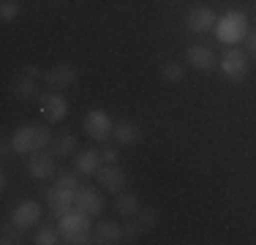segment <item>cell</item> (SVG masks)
Returning a JSON list of instances; mask_svg holds the SVG:
<instances>
[{"mask_svg": "<svg viewBox=\"0 0 256 245\" xmlns=\"http://www.w3.org/2000/svg\"><path fill=\"white\" fill-rule=\"evenodd\" d=\"M46 144H52V136H50L46 128H38V126H22V128H16L14 136H11V150H14L16 156L44 150Z\"/></svg>", "mask_w": 256, "mask_h": 245, "instance_id": "obj_1", "label": "cell"}, {"mask_svg": "<svg viewBox=\"0 0 256 245\" xmlns=\"http://www.w3.org/2000/svg\"><path fill=\"white\" fill-rule=\"evenodd\" d=\"M216 36L224 44H237L240 38L248 36V20L242 11H226L216 24Z\"/></svg>", "mask_w": 256, "mask_h": 245, "instance_id": "obj_2", "label": "cell"}, {"mask_svg": "<svg viewBox=\"0 0 256 245\" xmlns=\"http://www.w3.org/2000/svg\"><path fill=\"white\" fill-rule=\"evenodd\" d=\"M218 68H221V74L229 79V82H242V79L248 76V58H246V52L237 49V46L226 49Z\"/></svg>", "mask_w": 256, "mask_h": 245, "instance_id": "obj_3", "label": "cell"}, {"mask_svg": "<svg viewBox=\"0 0 256 245\" xmlns=\"http://www.w3.org/2000/svg\"><path fill=\"white\" fill-rule=\"evenodd\" d=\"M84 131H88V136L96 139V142H106L114 131V122L104 109H93V112L84 114Z\"/></svg>", "mask_w": 256, "mask_h": 245, "instance_id": "obj_4", "label": "cell"}, {"mask_svg": "<svg viewBox=\"0 0 256 245\" xmlns=\"http://www.w3.org/2000/svg\"><path fill=\"white\" fill-rule=\"evenodd\" d=\"M46 202H50L52 216L60 218V216H66V212H71V207H76V191L54 182V186L50 188V194H46Z\"/></svg>", "mask_w": 256, "mask_h": 245, "instance_id": "obj_5", "label": "cell"}, {"mask_svg": "<svg viewBox=\"0 0 256 245\" xmlns=\"http://www.w3.org/2000/svg\"><path fill=\"white\" fill-rule=\"evenodd\" d=\"M38 104H41V114H44L46 122H60L66 114H68V101H66L58 90H52V93H41Z\"/></svg>", "mask_w": 256, "mask_h": 245, "instance_id": "obj_6", "label": "cell"}, {"mask_svg": "<svg viewBox=\"0 0 256 245\" xmlns=\"http://www.w3.org/2000/svg\"><path fill=\"white\" fill-rule=\"evenodd\" d=\"M186 24L191 33H210V30H216L218 16L210 6H196V8H191L186 14Z\"/></svg>", "mask_w": 256, "mask_h": 245, "instance_id": "obj_7", "label": "cell"}, {"mask_svg": "<svg viewBox=\"0 0 256 245\" xmlns=\"http://www.w3.org/2000/svg\"><path fill=\"white\" fill-rule=\"evenodd\" d=\"M38 218H41V204H38V202H33V199L20 202V204L14 207V212H11V220H14L22 232L30 229V226H36V224H38Z\"/></svg>", "mask_w": 256, "mask_h": 245, "instance_id": "obj_8", "label": "cell"}, {"mask_svg": "<svg viewBox=\"0 0 256 245\" xmlns=\"http://www.w3.org/2000/svg\"><path fill=\"white\" fill-rule=\"evenodd\" d=\"M28 172H30V177H33V180H46V177H52L54 174V158H52V152H41V150L30 152Z\"/></svg>", "mask_w": 256, "mask_h": 245, "instance_id": "obj_9", "label": "cell"}, {"mask_svg": "<svg viewBox=\"0 0 256 245\" xmlns=\"http://www.w3.org/2000/svg\"><path fill=\"white\" fill-rule=\"evenodd\" d=\"M76 210L84 212V216L96 218L104 212V196L96 191V188H79L76 191Z\"/></svg>", "mask_w": 256, "mask_h": 245, "instance_id": "obj_10", "label": "cell"}, {"mask_svg": "<svg viewBox=\"0 0 256 245\" xmlns=\"http://www.w3.org/2000/svg\"><path fill=\"white\" fill-rule=\"evenodd\" d=\"M96 177H98L101 188H106V191H112V194H120L126 188V172L120 166H114V164H104V166L96 172Z\"/></svg>", "mask_w": 256, "mask_h": 245, "instance_id": "obj_11", "label": "cell"}, {"mask_svg": "<svg viewBox=\"0 0 256 245\" xmlns=\"http://www.w3.org/2000/svg\"><path fill=\"white\" fill-rule=\"evenodd\" d=\"M76 76H79V71L71 63H60V66H54L52 71H46L44 79H46V84H50V88L63 90V88H71V84L76 82Z\"/></svg>", "mask_w": 256, "mask_h": 245, "instance_id": "obj_12", "label": "cell"}, {"mask_svg": "<svg viewBox=\"0 0 256 245\" xmlns=\"http://www.w3.org/2000/svg\"><path fill=\"white\" fill-rule=\"evenodd\" d=\"M186 60H188L191 68H196L202 74L216 68V54H212V49H207V46H191L186 52Z\"/></svg>", "mask_w": 256, "mask_h": 245, "instance_id": "obj_13", "label": "cell"}, {"mask_svg": "<svg viewBox=\"0 0 256 245\" xmlns=\"http://www.w3.org/2000/svg\"><path fill=\"white\" fill-rule=\"evenodd\" d=\"M90 229V216L84 212H66L60 216V234L63 237H71V234H79V232H88Z\"/></svg>", "mask_w": 256, "mask_h": 245, "instance_id": "obj_14", "label": "cell"}, {"mask_svg": "<svg viewBox=\"0 0 256 245\" xmlns=\"http://www.w3.org/2000/svg\"><path fill=\"white\" fill-rule=\"evenodd\" d=\"M112 136L118 139L120 144H126V147L142 142V131H139V126H136V122H131V120H120V122H114Z\"/></svg>", "mask_w": 256, "mask_h": 245, "instance_id": "obj_15", "label": "cell"}, {"mask_svg": "<svg viewBox=\"0 0 256 245\" xmlns=\"http://www.w3.org/2000/svg\"><path fill=\"white\" fill-rule=\"evenodd\" d=\"M96 242H101V245L123 242V226L112 224V220H101V224L96 226Z\"/></svg>", "mask_w": 256, "mask_h": 245, "instance_id": "obj_16", "label": "cell"}, {"mask_svg": "<svg viewBox=\"0 0 256 245\" xmlns=\"http://www.w3.org/2000/svg\"><path fill=\"white\" fill-rule=\"evenodd\" d=\"M101 152L98 150H82L76 156V161H74V169L79 172V174H96V172L101 169Z\"/></svg>", "mask_w": 256, "mask_h": 245, "instance_id": "obj_17", "label": "cell"}, {"mask_svg": "<svg viewBox=\"0 0 256 245\" xmlns=\"http://www.w3.org/2000/svg\"><path fill=\"white\" fill-rule=\"evenodd\" d=\"M14 96L22 98V101H33V98H41V93H38V79H36V76H28V74H22V76L14 82Z\"/></svg>", "mask_w": 256, "mask_h": 245, "instance_id": "obj_18", "label": "cell"}, {"mask_svg": "<svg viewBox=\"0 0 256 245\" xmlns=\"http://www.w3.org/2000/svg\"><path fill=\"white\" fill-rule=\"evenodd\" d=\"M114 210H118L123 218H134L142 207H139V202H136L134 194H120L118 199H114Z\"/></svg>", "mask_w": 256, "mask_h": 245, "instance_id": "obj_19", "label": "cell"}, {"mask_svg": "<svg viewBox=\"0 0 256 245\" xmlns=\"http://www.w3.org/2000/svg\"><path fill=\"white\" fill-rule=\"evenodd\" d=\"M76 136L74 134H63L60 139H54V142L50 144V152L52 156H71V152H76Z\"/></svg>", "mask_w": 256, "mask_h": 245, "instance_id": "obj_20", "label": "cell"}, {"mask_svg": "<svg viewBox=\"0 0 256 245\" xmlns=\"http://www.w3.org/2000/svg\"><path fill=\"white\" fill-rule=\"evenodd\" d=\"M161 76L166 82H182L186 79V66L178 63V60H169V63L161 66Z\"/></svg>", "mask_w": 256, "mask_h": 245, "instance_id": "obj_21", "label": "cell"}, {"mask_svg": "<svg viewBox=\"0 0 256 245\" xmlns=\"http://www.w3.org/2000/svg\"><path fill=\"white\" fill-rule=\"evenodd\" d=\"M58 240H60V232L54 229V226H41L33 242H36V245H54Z\"/></svg>", "mask_w": 256, "mask_h": 245, "instance_id": "obj_22", "label": "cell"}, {"mask_svg": "<svg viewBox=\"0 0 256 245\" xmlns=\"http://www.w3.org/2000/svg\"><path fill=\"white\" fill-rule=\"evenodd\" d=\"M20 11H22L20 0H3V3H0V20L11 22V20H16V14H20Z\"/></svg>", "mask_w": 256, "mask_h": 245, "instance_id": "obj_23", "label": "cell"}, {"mask_svg": "<svg viewBox=\"0 0 256 245\" xmlns=\"http://www.w3.org/2000/svg\"><path fill=\"white\" fill-rule=\"evenodd\" d=\"M136 216H139V224H142L144 229H156V224H158V210L156 207H144V210L136 212Z\"/></svg>", "mask_w": 256, "mask_h": 245, "instance_id": "obj_24", "label": "cell"}, {"mask_svg": "<svg viewBox=\"0 0 256 245\" xmlns=\"http://www.w3.org/2000/svg\"><path fill=\"white\" fill-rule=\"evenodd\" d=\"M20 232H22V229L14 224V220H11V224H6V226H3V240H0V242H3V245L20 242Z\"/></svg>", "mask_w": 256, "mask_h": 245, "instance_id": "obj_25", "label": "cell"}, {"mask_svg": "<svg viewBox=\"0 0 256 245\" xmlns=\"http://www.w3.org/2000/svg\"><path fill=\"white\" fill-rule=\"evenodd\" d=\"M142 232H144L142 224H126V226H123V240H126V242H136Z\"/></svg>", "mask_w": 256, "mask_h": 245, "instance_id": "obj_26", "label": "cell"}, {"mask_svg": "<svg viewBox=\"0 0 256 245\" xmlns=\"http://www.w3.org/2000/svg\"><path fill=\"white\" fill-rule=\"evenodd\" d=\"M66 242H71V245H88V242H96V240H90V232H79V234L66 237Z\"/></svg>", "mask_w": 256, "mask_h": 245, "instance_id": "obj_27", "label": "cell"}, {"mask_svg": "<svg viewBox=\"0 0 256 245\" xmlns=\"http://www.w3.org/2000/svg\"><path fill=\"white\" fill-rule=\"evenodd\" d=\"M101 161L104 164H114V161H118V147H104V150H101Z\"/></svg>", "mask_w": 256, "mask_h": 245, "instance_id": "obj_28", "label": "cell"}, {"mask_svg": "<svg viewBox=\"0 0 256 245\" xmlns=\"http://www.w3.org/2000/svg\"><path fill=\"white\" fill-rule=\"evenodd\" d=\"M248 54H251V58L256 60V33L248 36Z\"/></svg>", "mask_w": 256, "mask_h": 245, "instance_id": "obj_29", "label": "cell"}, {"mask_svg": "<svg viewBox=\"0 0 256 245\" xmlns=\"http://www.w3.org/2000/svg\"><path fill=\"white\" fill-rule=\"evenodd\" d=\"M22 74H28V76H36V79L41 76V74H38V68H36V66H25V68H22Z\"/></svg>", "mask_w": 256, "mask_h": 245, "instance_id": "obj_30", "label": "cell"}]
</instances>
